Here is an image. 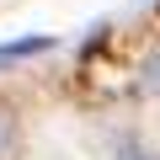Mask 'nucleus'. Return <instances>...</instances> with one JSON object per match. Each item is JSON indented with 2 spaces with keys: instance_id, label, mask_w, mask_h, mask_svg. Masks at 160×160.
<instances>
[{
  "instance_id": "f257e3e1",
  "label": "nucleus",
  "mask_w": 160,
  "mask_h": 160,
  "mask_svg": "<svg viewBox=\"0 0 160 160\" xmlns=\"http://www.w3.org/2000/svg\"><path fill=\"white\" fill-rule=\"evenodd\" d=\"M48 48H53V38L48 32H32L22 43H6V48H0V64H6V59H27V53H48Z\"/></svg>"
},
{
  "instance_id": "f03ea898",
  "label": "nucleus",
  "mask_w": 160,
  "mask_h": 160,
  "mask_svg": "<svg viewBox=\"0 0 160 160\" xmlns=\"http://www.w3.org/2000/svg\"><path fill=\"white\" fill-rule=\"evenodd\" d=\"M112 160H160V155H155V149H149V144H144V139H123V144H118V155H112Z\"/></svg>"
},
{
  "instance_id": "7ed1b4c3",
  "label": "nucleus",
  "mask_w": 160,
  "mask_h": 160,
  "mask_svg": "<svg viewBox=\"0 0 160 160\" xmlns=\"http://www.w3.org/2000/svg\"><path fill=\"white\" fill-rule=\"evenodd\" d=\"M144 86H149V91H160V53L144 64Z\"/></svg>"
},
{
  "instance_id": "20e7f679",
  "label": "nucleus",
  "mask_w": 160,
  "mask_h": 160,
  "mask_svg": "<svg viewBox=\"0 0 160 160\" xmlns=\"http://www.w3.org/2000/svg\"><path fill=\"white\" fill-rule=\"evenodd\" d=\"M6 149H11V118L0 112V155H6Z\"/></svg>"
}]
</instances>
